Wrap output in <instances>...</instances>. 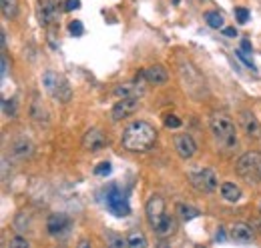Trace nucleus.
<instances>
[{
    "label": "nucleus",
    "instance_id": "cd10ccee",
    "mask_svg": "<svg viewBox=\"0 0 261 248\" xmlns=\"http://www.w3.org/2000/svg\"><path fill=\"white\" fill-rule=\"evenodd\" d=\"M8 246L10 248H16V246H20V248H29L31 246V242L27 240V238H20V236H14L10 242H8Z\"/></svg>",
    "mask_w": 261,
    "mask_h": 248
},
{
    "label": "nucleus",
    "instance_id": "6ab92c4d",
    "mask_svg": "<svg viewBox=\"0 0 261 248\" xmlns=\"http://www.w3.org/2000/svg\"><path fill=\"white\" fill-rule=\"evenodd\" d=\"M241 188L239 184H235V182H223L221 184V196H223V200H227V202H239L241 200Z\"/></svg>",
    "mask_w": 261,
    "mask_h": 248
},
{
    "label": "nucleus",
    "instance_id": "bb28decb",
    "mask_svg": "<svg viewBox=\"0 0 261 248\" xmlns=\"http://www.w3.org/2000/svg\"><path fill=\"white\" fill-rule=\"evenodd\" d=\"M68 30H70V34H74V36H83L85 28H83V22H81V20H72V22L68 24Z\"/></svg>",
    "mask_w": 261,
    "mask_h": 248
},
{
    "label": "nucleus",
    "instance_id": "7ed1b4c3",
    "mask_svg": "<svg viewBox=\"0 0 261 248\" xmlns=\"http://www.w3.org/2000/svg\"><path fill=\"white\" fill-rule=\"evenodd\" d=\"M209 126L221 148L229 150L237 146V132H235V124L231 120V116H227L225 112H213L209 118Z\"/></svg>",
    "mask_w": 261,
    "mask_h": 248
},
{
    "label": "nucleus",
    "instance_id": "e433bc0d",
    "mask_svg": "<svg viewBox=\"0 0 261 248\" xmlns=\"http://www.w3.org/2000/svg\"><path fill=\"white\" fill-rule=\"evenodd\" d=\"M223 34L225 36H237V30L235 28H223Z\"/></svg>",
    "mask_w": 261,
    "mask_h": 248
},
{
    "label": "nucleus",
    "instance_id": "7c9ffc66",
    "mask_svg": "<svg viewBox=\"0 0 261 248\" xmlns=\"http://www.w3.org/2000/svg\"><path fill=\"white\" fill-rule=\"evenodd\" d=\"M181 124H183L181 122V118L175 116V114H169V116L165 118V126H167V128H179Z\"/></svg>",
    "mask_w": 261,
    "mask_h": 248
},
{
    "label": "nucleus",
    "instance_id": "20e7f679",
    "mask_svg": "<svg viewBox=\"0 0 261 248\" xmlns=\"http://www.w3.org/2000/svg\"><path fill=\"white\" fill-rule=\"evenodd\" d=\"M179 74H181V80H183L185 90L191 94V96H195V98L207 96V84H205L201 72L193 66V62L179 60Z\"/></svg>",
    "mask_w": 261,
    "mask_h": 248
},
{
    "label": "nucleus",
    "instance_id": "f257e3e1",
    "mask_svg": "<svg viewBox=\"0 0 261 248\" xmlns=\"http://www.w3.org/2000/svg\"><path fill=\"white\" fill-rule=\"evenodd\" d=\"M155 140H157V130L147 120H133L130 124H127V128L121 134V146L133 154L151 150Z\"/></svg>",
    "mask_w": 261,
    "mask_h": 248
},
{
    "label": "nucleus",
    "instance_id": "f3484780",
    "mask_svg": "<svg viewBox=\"0 0 261 248\" xmlns=\"http://www.w3.org/2000/svg\"><path fill=\"white\" fill-rule=\"evenodd\" d=\"M31 118H33V122L38 124V126H48V120H50L46 106L40 102V98H38L36 94H34L33 104H31Z\"/></svg>",
    "mask_w": 261,
    "mask_h": 248
},
{
    "label": "nucleus",
    "instance_id": "b1692460",
    "mask_svg": "<svg viewBox=\"0 0 261 248\" xmlns=\"http://www.w3.org/2000/svg\"><path fill=\"white\" fill-rule=\"evenodd\" d=\"M107 244L113 248H123V246H129V240L117 236L115 232H109V234H107Z\"/></svg>",
    "mask_w": 261,
    "mask_h": 248
},
{
    "label": "nucleus",
    "instance_id": "4468645a",
    "mask_svg": "<svg viewBox=\"0 0 261 248\" xmlns=\"http://www.w3.org/2000/svg\"><path fill=\"white\" fill-rule=\"evenodd\" d=\"M231 238H233L235 242L249 244V242L255 240V230H253V226H249V224H245V222H235V224L231 226Z\"/></svg>",
    "mask_w": 261,
    "mask_h": 248
},
{
    "label": "nucleus",
    "instance_id": "f704fd0d",
    "mask_svg": "<svg viewBox=\"0 0 261 248\" xmlns=\"http://www.w3.org/2000/svg\"><path fill=\"white\" fill-rule=\"evenodd\" d=\"M241 50H243V52H247V54H251V50H253V48H251V44H249L247 40H241Z\"/></svg>",
    "mask_w": 261,
    "mask_h": 248
},
{
    "label": "nucleus",
    "instance_id": "c85d7f7f",
    "mask_svg": "<svg viewBox=\"0 0 261 248\" xmlns=\"http://www.w3.org/2000/svg\"><path fill=\"white\" fill-rule=\"evenodd\" d=\"M235 56H237V58H239V60L243 62V64H245V66H249V68H251V70H255V64H253V62L249 60V58H247V52H243V50H241V48H239V50H235Z\"/></svg>",
    "mask_w": 261,
    "mask_h": 248
},
{
    "label": "nucleus",
    "instance_id": "1a4fd4ad",
    "mask_svg": "<svg viewBox=\"0 0 261 248\" xmlns=\"http://www.w3.org/2000/svg\"><path fill=\"white\" fill-rule=\"evenodd\" d=\"M139 106H141L139 96H127V98L117 100V104H113V110H111V118H113V122H119V120L129 118L130 114L137 112Z\"/></svg>",
    "mask_w": 261,
    "mask_h": 248
},
{
    "label": "nucleus",
    "instance_id": "2f4dec72",
    "mask_svg": "<svg viewBox=\"0 0 261 248\" xmlns=\"http://www.w3.org/2000/svg\"><path fill=\"white\" fill-rule=\"evenodd\" d=\"M235 16H237V20H239V24H245L247 22V18H249V12H247V8H235Z\"/></svg>",
    "mask_w": 261,
    "mask_h": 248
},
{
    "label": "nucleus",
    "instance_id": "9d476101",
    "mask_svg": "<svg viewBox=\"0 0 261 248\" xmlns=\"http://www.w3.org/2000/svg\"><path fill=\"white\" fill-rule=\"evenodd\" d=\"M70 228H72V222H70V218L66 216V214H63V212L48 216L46 232H48L53 238H63V236H66V234L70 232Z\"/></svg>",
    "mask_w": 261,
    "mask_h": 248
},
{
    "label": "nucleus",
    "instance_id": "6e6552de",
    "mask_svg": "<svg viewBox=\"0 0 261 248\" xmlns=\"http://www.w3.org/2000/svg\"><path fill=\"white\" fill-rule=\"evenodd\" d=\"M189 182L193 184V188H197L199 192H205V194H211L219 188V178L217 174L211 170V168H197V170H191L187 174Z\"/></svg>",
    "mask_w": 261,
    "mask_h": 248
},
{
    "label": "nucleus",
    "instance_id": "a211bd4d",
    "mask_svg": "<svg viewBox=\"0 0 261 248\" xmlns=\"http://www.w3.org/2000/svg\"><path fill=\"white\" fill-rule=\"evenodd\" d=\"M57 20H59V4H57V0L42 2L40 4V22L44 26H48V24H53Z\"/></svg>",
    "mask_w": 261,
    "mask_h": 248
},
{
    "label": "nucleus",
    "instance_id": "9b49d317",
    "mask_svg": "<svg viewBox=\"0 0 261 248\" xmlns=\"http://www.w3.org/2000/svg\"><path fill=\"white\" fill-rule=\"evenodd\" d=\"M173 144H175V152L183 160H189V158H193L197 154V142L189 134H177Z\"/></svg>",
    "mask_w": 261,
    "mask_h": 248
},
{
    "label": "nucleus",
    "instance_id": "ddd939ff",
    "mask_svg": "<svg viewBox=\"0 0 261 248\" xmlns=\"http://www.w3.org/2000/svg\"><path fill=\"white\" fill-rule=\"evenodd\" d=\"M239 124H241V128L245 130V134L249 138H261V126L251 110H241L239 112Z\"/></svg>",
    "mask_w": 261,
    "mask_h": 248
},
{
    "label": "nucleus",
    "instance_id": "f03ea898",
    "mask_svg": "<svg viewBox=\"0 0 261 248\" xmlns=\"http://www.w3.org/2000/svg\"><path fill=\"white\" fill-rule=\"evenodd\" d=\"M145 212H147V222L149 226L153 228V232L161 238L167 236H173L177 232V220L175 216L167 214L165 210V200L159 194H153L149 200H147V206H145Z\"/></svg>",
    "mask_w": 261,
    "mask_h": 248
},
{
    "label": "nucleus",
    "instance_id": "2eb2a0df",
    "mask_svg": "<svg viewBox=\"0 0 261 248\" xmlns=\"http://www.w3.org/2000/svg\"><path fill=\"white\" fill-rule=\"evenodd\" d=\"M141 74L149 84H165L169 80V72L163 64H153V66L145 68Z\"/></svg>",
    "mask_w": 261,
    "mask_h": 248
},
{
    "label": "nucleus",
    "instance_id": "423d86ee",
    "mask_svg": "<svg viewBox=\"0 0 261 248\" xmlns=\"http://www.w3.org/2000/svg\"><path fill=\"white\" fill-rule=\"evenodd\" d=\"M42 88L46 90L48 96H53L59 102H70V98H72L68 80L61 72H55V70H46L42 74Z\"/></svg>",
    "mask_w": 261,
    "mask_h": 248
},
{
    "label": "nucleus",
    "instance_id": "dca6fc26",
    "mask_svg": "<svg viewBox=\"0 0 261 248\" xmlns=\"http://www.w3.org/2000/svg\"><path fill=\"white\" fill-rule=\"evenodd\" d=\"M33 152H34V146L27 136H18L12 142V146H10V154L14 156V158H18V160H24V158L33 156Z\"/></svg>",
    "mask_w": 261,
    "mask_h": 248
},
{
    "label": "nucleus",
    "instance_id": "c9c22d12",
    "mask_svg": "<svg viewBox=\"0 0 261 248\" xmlns=\"http://www.w3.org/2000/svg\"><path fill=\"white\" fill-rule=\"evenodd\" d=\"M223 232H225V230L219 226V228H217V234H215V240H217V242H223V240H225V234H223Z\"/></svg>",
    "mask_w": 261,
    "mask_h": 248
},
{
    "label": "nucleus",
    "instance_id": "4c0bfd02",
    "mask_svg": "<svg viewBox=\"0 0 261 248\" xmlns=\"http://www.w3.org/2000/svg\"><path fill=\"white\" fill-rule=\"evenodd\" d=\"M259 212H261V200H259Z\"/></svg>",
    "mask_w": 261,
    "mask_h": 248
},
{
    "label": "nucleus",
    "instance_id": "412c9836",
    "mask_svg": "<svg viewBox=\"0 0 261 248\" xmlns=\"http://www.w3.org/2000/svg\"><path fill=\"white\" fill-rule=\"evenodd\" d=\"M177 214H179L181 220L189 222V220H193V218L199 216V210L193 208V206H189V204H179V206H177Z\"/></svg>",
    "mask_w": 261,
    "mask_h": 248
},
{
    "label": "nucleus",
    "instance_id": "39448f33",
    "mask_svg": "<svg viewBox=\"0 0 261 248\" xmlns=\"http://www.w3.org/2000/svg\"><path fill=\"white\" fill-rule=\"evenodd\" d=\"M235 172L247 182V184H261V154L251 150L239 156L235 162Z\"/></svg>",
    "mask_w": 261,
    "mask_h": 248
},
{
    "label": "nucleus",
    "instance_id": "f8f14e48",
    "mask_svg": "<svg viewBox=\"0 0 261 248\" xmlns=\"http://www.w3.org/2000/svg\"><path fill=\"white\" fill-rule=\"evenodd\" d=\"M105 144H107V136L100 128H91L83 136V148L89 152H97L100 148H105Z\"/></svg>",
    "mask_w": 261,
    "mask_h": 248
},
{
    "label": "nucleus",
    "instance_id": "4be33fe9",
    "mask_svg": "<svg viewBox=\"0 0 261 248\" xmlns=\"http://www.w3.org/2000/svg\"><path fill=\"white\" fill-rule=\"evenodd\" d=\"M205 22L211 28H217V30H223V24H225V20L219 12H205Z\"/></svg>",
    "mask_w": 261,
    "mask_h": 248
},
{
    "label": "nucleus",
    "instance_id": "c756f323",
    "mask_svg": "<svg viewBox=\"0 0 261 248\" xmlns=\"http://www.w3.org/2000/svg\"><path fill=\"white\" fill-rule=\"evenodd\" d=\"M95 174H97V176H107V174H111V162H100L97 168H95Z\"/></svg>",
    "mask_w": 261,
    "mask_h": 248
},
{
    "label": "nucleus",
    "instance_id": "473e14b6",
    "mask_svg": "<svg viewBox=\"0 0 261 248\" xmlns=\"http://www.w3.org/2000/svg\"><path fill=\"white\" fill-rule=\"evenodd\" d=\"M76 8H81V0H66L65 2V10H76Z\"/></svg>",
    "mask_w": 261,
    "mask_h": 248
},
{
    "label": "nucleus",
    "instance_id": "aec40b11",
    "mask_svg": "<svg viewBox=\"0 0 261 248\" xmlns=\"http://www.w3.org/2000/svg\"><path fill=\"white\" fill-rule=\"evenodd\" d=\"M117 96H121V98H127V96H141L143 94V88H141V84L139 86H135V84H121V86H117Z\"/></svg>",
    "mask_w": 261,
    "mask_h": 248
},
{
    "label": "nucleus",
    "instance_id": "72a5a7b5",
    "mask_svg": "<svg viewBox=\"0 0 261 248\" xmlns=\"http://www.w3.org/2000/svg\"><path fill=\"white\" fill-rule=\"evenodd\" d=\"M8 74V60H6V54L2 52V78Z\"/></svg>",
    "mask_w": 261,
    "mask_h": 248
},
{
    "label": "nucleus",
    "instance_id": "a878e982",
    "mask_svg": "<svg viewBox=\"0 0 261 248\" xmlns=\"http://www.w3.org/2000/svg\"><path fill=\"white\" fill-rule=\"evenodd\" d=\"M14 104H16L14 98H10V100L4 98V100H2V110H4L6 116H14V114H16V106H14Z\"/></svg>",
    "mask_w": 261,
    "mask_h": 248
},
{
    "label": "nucleus",
    "instance_id": "0eeeda50",
    "mask_svg": "<svg viewBox=\"0 0 261 248\" xmlns=\"http://www.w3.org/2000/svg\"><path fill=\"white\" fill-rule=\"evenodd\" d=\"M105 206H107V210H109L113 216H117V218L129 216V212H130L127 194H125L117 184H111L105 188Z\"/></svg>",
    "mask_w": 261,
    "mask_h": 248
},
{
    "label": "nucleus",
    "instance_id": "5701e85b",
    "mask_svg": "<svg viewBox=\"0 0 261 248\" xmlns=\"http://www.w3.org/2000/svg\"><path fill=\"white\" fill-rule=\"evenodd\" d=\"M2 2V14L6 18H14L18 14V0H0Z\"/></svg>",
    "mask_w": 261,
    "mask_h": 248
},
{
    "label": "nucleus",
    "instance_id": "393cba45",
    "mask_svg": "<svg viewBox=\"0 0 261 248\" xmlns=\"http://www.w3.org/2000/svg\"><path fill=\"white\" fill-rule=\"evenodd\" d=\"M127 240H129V246H141V248L147 246V238L141 232H133Z\"/></svg>",
    "mask_w": 261,
    "mask_h": 248
}]
</instances>
